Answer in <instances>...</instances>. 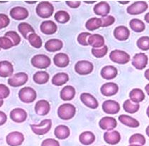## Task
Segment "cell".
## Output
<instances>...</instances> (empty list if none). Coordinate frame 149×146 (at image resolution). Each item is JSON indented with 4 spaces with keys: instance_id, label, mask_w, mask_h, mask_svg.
Returning a JSON list of instances; mask_svg holds the SVG:
<instances>
[{
    "instance_id": "cell-1",
    "label": "cell",
    "mask_w": 149,
    "mask_h": 146,
    "mask_svg": "<svg viewBox=\"0 0 149 146\" xmlns=\"http://www.w3.org/2000/svg\"><path fill=\"white\" fill-rule=\"evenodd\" d=\"M76 113V108L71 103H64L59 106L58 109V116L61 119L68 121L72 119Z\"/></svg>"
},
{
    "instance_id": "cell-2",
    "label": "cell",
    "mask_w": 149,
    "mask_h": 146,
    "mask_svg": "<svg viewBox=\"0 0 149 146\" xmlns=\"http://www.w3.org/2000/svg\"><path fill=\"white\" fill-rule=\"evenodd\" d=\"M36 14L43 19L51 17L54 12V7L49 1H41L36 6Z\"/></svg>"
},
{
    "instance_id": "cell-3",
    "label": "cell",
    "mask_w": 149,
    "mask_h": 146,
    "mask_svg": "<svg viewBox=\"0 0 149 146\" xmlns=\"http://www.w3.org/2000/svg\"><path fill=\"white\" fill-rule=\"evenodd\" d=\"M52 126V121L51 119H45L42 121L39 124H31L30 127L32 131L36 135H43L50 131Z\"/></svg>"
},
{
    "instance_id": "cell-4",
    "label": "cell",
    "mask_w": 149,
    "mask_h": 146,
    "mask_svg": "<svg viewBox=\"0 0 149 146\" xmlns=\"http://www.w3.org/2000/svg\"><path fill=\"white\" fill-rule=\"evenodd\" d=\"M19 97L25 103H33L37 97L36 91L31 87H24L19 92Z\"/></svg>"
},
{
    "instance_id": "cell-5",
    "label": "cell",
    "mask_w": 149,
    "mask_h": 146,
    "mask_svg": "<svg viewBox=\"0 0 149 146\" xmlns=\"http://www.w3.org/2000/svg\"><path fill=\"white\" fill-rule=\"evenodd\" d=\"M109 58L113 62L119 64H126L130 61V56L126 51L116 49L111 51Z\"/></svg>"
},
{
    "instance_id": "cell-6",
    "label": "cell",
    "mask_w": 149,
    "mask_h": 146,
    "mask_svg": "<svg viewBox=\"0 0 149 146\" xmlns=\"http://www.w3.org/2000/svg\"><path fill=\"white\" fill-rule=\"evenodd\" d=\"M51 64V58L44 54L35 55L31 58V64L35 68L40 69H47Z\"/></svg>"
},
{
    "instance_id": "cell-7",
    "label": "cell",
    "mask_w": 149,
    "mask_h": 146,
    "mask_svg": "<svg viewBox=\"0 0 149 146\" xmlns=\"http://www.w3.org/2000/svg\"><path fill=\"white\" fill-rule=\"evenodd\" d=\"M148 6L146 1H137L128 6L126 12L130 15H139L147 10Z\"/></svg>"
},
{
    "instance_id": "cell-8",
    "label": "cell",
    "mask_w": 149,
    "mask_h": 146,
    "mask_svg": "<svg viewBox=\"0 0 149 146\" xmlns=\"http://www.w3.org/2000/svg\"><path fill=\"white\" fill-rule=\"evenodd\" d=\"M29 80V76L26 73L19 72L14 74L8 79V84L12 87H19L24 85Z\"/></svg>"
},
{
    "instance_id": "cell-9",
    "label": "cell",
    "mask_w": 149,
    "mask_h": 146,
    "mask_svg": "<svg viewBox=\"0 0 149 146\" xmlns=\"http://www.w3.org/2000/svg\"><path fill=\"white\" fill-rule=\"evenodd\" d=\"M93 69V64L88 61H79L74 66V70L76 73L82 76L91 74Z\"/></svg>"
},
{
    "instance_id": "cell-10",
    "label": "cell",
    "mask_w": 149,
    "mask_h": 146,
    "mask_svg": "<svg viewBox=\"0 0 149 146\" xmlns=\"http://www.w3.org/2000/svg\"><path fill=\"white\" fill-rule=\"evenodd\" d=\"M148 61V58L147 55L143 53H139L134 56L132 64L133 66H134L138 70H143L146 67Z\"/></svg>"
},
{
    "instance_id": "cell-11",
    "label": "cell",
    "mask_w": 149,
    "mask_h": 146,
    "mask_svg": "<svg viewBox=\"0 0 149 146\" xmlns=\"http://www.w3.org/2000/svg\"><path fill=\"white\" fill-rule=\"evenodd\" d=\"M6 143L9 146H19L24 140V135L18 131H14L7 135L6 138Z\"/></svg>"
},
{
    "instance_id": "cell-12",
    "label": "cell",
    "mask_w": 149,
    "mask_h": 146,
    "mask_svg": "<svg viewBox=\"0 0 149 146\" xmlns=\"http://www.w3.org/2000/svg\"><path fill=\"white\" fill-rule=\"evenodd\" d=\"M102 110L107 114L114 115L120 111V105L113 100H107L102 103Z\"/></svg>"
},
{
    "instance_id": "cell-13",
    "label": "cell",
    "mask_w": 149,
    "mask_h": 146,
    "mask_svg": "<svg viewBox=\"0 0 149 146\" xmlns=\"http://www.w3.org/2000/svg\"><path fill=\"white\" fill-rule=\"evenodd\" d=\"M99 126L102 130H106L107 131H112L117 126V122L113 117L106 116L100 120L99 122Z\"/></svg>"
},
{
    "instance_id": "cell-14",
    "label": "cell",
    "mask_w": 149,
    "mask_h": 146,
    "mask_svg": "<svg viewBox=\"0 0 149 146\" xmlns=\"http://www.w3.org/2000/svg\"><path fill=\"white\" fill-rule=\"evenodd\" d=\"M10 16L15 20L22 21L29 17V12L26 9L22 6H16L11 9Z\"/></svg>"
},
{
    "instance_id": "cell-15",
    "label": "cell",
    "mask_w": 149,
    "mask_h": 146,
    "mask_svg": "<svg viewBox=\"0 0 149 146\" xmlns=\"http://www.w3.org/2000/svg\"><path fill=\"white\" fill-rule=\"evenodd\" d=\"M104 140L107 144L114 145L119 143L121 140V135L116 131H107L104 134Z\"/></svg>"
},
{
    "instance_id": "cell-16",
    "label": "cell",
    "mask_w": 149,
    "mask_h": 146,
    "mask_svg": "<svg viewBox=\"0 0 149 146\" xmlns=\"http://www.w3.org/2000/svg\"><path fill=\"white\" fill-rule=\"evenodd\" d=\"M80 100L84 105L92 109H96L98 108L99 103L97 100L88 93H83L80 95Z\"/></svg>"
},
{
    "instance_id": "cell-17",
    "label": "cell",
    "mask_w": 149,
    "mask_h": 146,
    "mask_svg": "<svg viewBox=\"0 0 149 146\" xmlns=\"http://www.w3.org/2000/svg\"><path fill=\"white\" fill-rule=\"evenodd\" d=\"M101 93L104 96H113L117 93L119 91V86L115 83H106L103 84L100 88Z\"/></svg>"
},
{
    "instance_id": "cell-18",
    "label": "cell",
    "mask_w": 149,
    "mask_h": 146,
    "mask_svg": "<svg viewBox=\"0 0 149 146\" xmlns=\"http://www.w3.org/2000/svg\"><path fill=\"white\" fill-rule=\"evenodd\" d=\"M10 118L15 123H24L27 118V113L22 108H14L10 112Z\"/></svg>"
},
{
    "instance_id": "cell-19",
    "label": "cell",
    "mask_w": 149,
    "mask_h": 146,
    "mask_svg": "<svg viewBox=\"0 0 149 146\" xmlns=\"http://www.w3.org/2000/svg\"><path fill=\"white\" fill-rule=\"evenodd\" d=\"M51 110L50 103L46 100H40L36 103L35 111L38 116H46Z\"/></svg>"
},
{
    "instance_id": "cell-20",
    "label": "cell",
    "mask_w": 149,
    "mask_h": 146,
    "mask_svg": "<svg viewBox=\"0 0 149 146\" xmlns=\"http://www.w3.org/2000/svg\"><path fill=\"white\" fill-rule=\"evenodd\" d=\"M110 9H111V8H110L109 4L106 1H100L94 6L95 14L96 15L101 16L102 17L108 16V14L110 12Z\"/></svg>"
},
{
    "instance_id": "cell-21",
    "label": "cell",
    "mask_w": 149,
    "mask_h": 146,
    "mask_svg": "<svg viewBox=\"0 0 149 146\" xmlns=\"http://www.w3.org/2000/svg\"><path fill=\"white\" fill-rule=\"evenodd\" d=\"M63 46V43L61 40L58 39H51L45 44V48L49 52H56L60 51Z\"/></svg>"
},
{
    "instance_id": "cell-22",
    "label": "cell",
    "mask_w": 149,
    "mask_h": 146,
    "mask_svg": "<svg viewBox=\"0 0 149 146\" xmlns=\"http://www.w3.org/2000/svg\"><path fill=\"white\" fill-rule=\"evenodd\" d=\"M88 44L93 47L94 48H102L104 46V39L102 35L98 34H91L87 39Z\"/></svg>"
},
{
    "instance_id": "cell-23",
    "label": "cell",
    "mask_w": 149,
    "mask_h": 146,
    "mask_svg": "<svg viewBox=\"0 0 149 146\" xmlns=\"http://www.w3.org/2000/svg\"><path fill=\"white\" fill-rule=\"evenodd\" d=\"M14 72L12 63L8 61H0V76L2 78L10 77Z\"/></svg>"
},
{
    "instance_id": "cell-24",
    "label": "cell",
    "mask_w": 149,
    "mask_h": 146,
    "mask_svg": "<svg viewBox=\"0 0 149 146\" xmlns=\"http://www.w3.org/2000/svg\"><path fill=\"white\" fill-rule=\"evenodd\" d=\"M58 27L53 21H44L40 24V31L46 35H52L57 32Z\"/></svg>"
},
{
    "instance_id": "cell-25",
    "label": "cell",
    "mask_w": 149,
    "mask_h": 146,
    "mask_svg": "<svg viewBox=\"0 0 149 146\" xmlns=\"http://www.w3.org/2000/svg\"><path fill=\"white\" fill-rule=\"evenodd\" d=\"M129 35H130V32L129 29L124 26H119L114 29V36L119 41H126L129 39Z\"/></svg>"
},
{
    "instance_id": "cell-26",
    "label": "cell",
    "mask_w": 149,
    "mask_h": 146,
    "mask_svg": "<svg viewBox=\"0 0 149 146\" xmlns=\"http://www.w3.org/2000/svg\"><path fill=\"white\" fill-rule=\"evenodd\" d=\"M75 89L72 86H65L60 93V96L63 100L65 101H69L72 100L75 95Z\"/></svg>"
},
{
    "instance_id": "cell-27",
    "label": "cell",
    "mask_w": 149,
    "mask_h": 146,
    "mask_svg": "<svg viewBox=\"0 0 149 146\" xmlns=\"http://www.w3.org/2000/svg\"><path fill=\"white\" fill-rule=\"evenodd\" d=\"M117 74V69L113 66H106L101 70V76L106 80L114 79L116 77Z\"/></svg>"
},
{
    "instance_id": "cell-28",
    "label": "cell",
    "mask_w": 149,
    "mask_h": 146,
    "mask_svg": "<svg viewBox=\"0 0 149 146\" xmlns=\"http://www.w3.org/2000/svg\"><path fill=\"white\" fill-rule=\"evenodd\" d=\"M53 62L56 66L59 68H65L68 66L70 59L68 56L64 53H59L53 57Z\"/></svg>"
},
{
    "instance_id": "cell-29",
    "label": "cell",
    "mask_w": 149,
    "mask_h": 146,
    "mask_svg": "<svg viewBox=\"0 0 149 146\" xmlns=\"http://www.w3.org/2000/svg\"><path fill=\"white\" fill-rule=\"evenodd\" d=\"M54 135L59 140H65L68 138L70 135V131L67 126L60 125L55 128Z\"/></svg>"
},
{
    "instance_id": "cell-30",
    "label": "cell",
    "mask_w": 149,
    "mask_h": 146,
    "mask_svg": "<svg viewBox=\"0 0 149 146\" xmlns=\"http://www.w3.org/2000/svg\"><path fill=\"white\" fill-rule=\"evenodd\" d=\"M119 121L122 124H124V126L129 128H138L140 126V123H139V122L136 119H135V118H132V117L129 116H127V115H120L119 116Z\"/></svg>"
},
{
    "instance_id": "cell-31",
    "label": "cell",
    "mask_w": 149,
    "mask_h": 146,
    "mask_svg": "<svg viewBox=\"0 0 149 146\" xmlns=\"http://www.w3.org/2000/svg\"><path fill=\"white\" fill-rule=\"evenodd\" d=\"M129 98L132 102L135 103H139L145 99L144 92L140 88L133 89L129 93Z\"/></svg>"
},
{
    "instance_id": "cell-32",
    "label": "cell",
    "mask_w": 149,
    "mask_h": 146,
    "mask_svg": "<svg viewBox=\"0 0 149 146\" xmlns=\"http://www.w3.org/2000/svg\"><path fill=\"white\" fill-rule=\"evenodd\" d=\"M69 81V76L66 73H58L52 78V84L57 86H61Z\"/></svg>"
},
{
    "instance_id": "cell-33",
    "label": "cell",
    "mask_w": 149,
    "mask_h": 146,
    "mask_svg": "<svg viewBox=\"0 0 149 146\" xmlns=\"http://www.w3.org/2000/svg\"><path fill=\"white\" fill-rule=\"evenodd\" d=\"M79 140L82 145H90L95 142V135L90 131H85L80 135Z\"/></svg>"
},
{
    "instance_id": "cell-34",
    "label": "cell",
    "mask_w": 149,
    "mask_h": 146,
    "mask_svg": "<svg viewBox=\"0 0 149 146\" xmlns=\"http://www.w3.org/2000/svg\"><path fill=\"white\" fill-rule=\"evenodd\" d=\"M50 76L46 71H38L33 75V81L37 84H46L49 81Z\"/></svg>"
},
{
    "instance_id": "cell-35",
    "label": "cell",
    "mask_w": 149,
    "mask_h": 146,
    "mask_svg": "<svg viewBox=\"0 0 149 146\" xmlns=\"http://www.w3.org/2000/svg\"><path fill=\"white\" fill-rule=\"evenodd\" d=\"M18 29H19V32L22 34V35L23 36L24 38L26 39H28L29 34L32 33H35V31L33 27L30 24L26 23V22H22V23L19 24Z\"/></svg>"
},
{
    "instance_id": "cell-36",
    "label": "cell",
    "mask_w": 149,
    "mask_h": 146,
    "mask_svg": "<svg viewBox=\"0 0 149 146\" xmlns=\"http://www.w3.org/2000/svg\"><path fill=\"white\" fill-rule=\"evenodd\" d=\"M123 108L126 112L129 113H135L140 108L139 103H135L132 102L130 99H127L123 103Z\"/></svg>"
},
{
    "instance_id": "cell-37",
    "label": "cell",
    "mask_w": 149,
    "mask_h": 146,
    "mask_svg": "<svg viewBox=\"0 0 149 146\" xmlns=\"http://www.w3.org/2000/svg\"><path fill=\"white\" fill-rule=\"evenodd\" d=\"M102 27L101 18L93 17L89 19L85 24V27L87 30L92 32Z\"/></svg>"
},
{
    "instance_id": "cell-38",
    "label": "cell",
    "mask_w": 149,
    "mask_h": 146,
    "mask_svg": "<svg viewBox=\"0 0 149 146\" xmlns=\"http://www.w3.org/2000/svg\"><path fill=\"white\" fill-rule=\"evenodd\" d=\"M129 26L134 32H137V33L143 32L146 28L145 24L141 20L138 19H132L129 22Z\"/></svg>"
},
{
    "instance_id": "cell-39",
    "label": "cell",
    "mask_w": 149,
    "mask_h": 146,
    "mask_svg": "<svg viewBox=\"0 0 149 146\" xmlns=\"http://www.w3.org/2000/svg\"><path fill=\"white\" fill-rule=\"evenodd\" d=\"M28 41L32 46L36 48H40L42 46V39L38 34L32 33L28 36Z\"/></svg>"
},
{
    "instance_id": "cell-40",
    "label": "cell",
    "mask_w": 149,
    "mask_h": 146,
    "mask_svg": "<svg viewBox=\"0 0 149 146\" xmlns=\"http://www.w3.org/2000/svg\"><path fill=\"white\" fill-rule=\"evenodd\" d=\"M54 18L55 19H56V21H57L58 23L65 24L70 20V17L69 14L67 12L61 10L58 11V12H57L55 14Z\"/></svg>"
},
{
    "instance_id": "cell-41",
    "label": "cell",
    "mask_w": 149,
    "mask_h": 146,
    "mask_svg": "<svg viewBox=\"0 0 149 146\" xmlns=\"http://www.w3.org/2000/svg\"><path fill=\"white\" fill-rule=\"evenodd\" d=\"M129 144H136V145H144L146 143V138L142 134L136 133L129 138Z\"/></svg>"
},
{
    "instance_id": "cell-42",
    "label": "cell",
    "mask_w": 149,
    "mask_h": 146,
    "mask_svg": "<svg viewBox=\"0 0 149 146\" xmlns=\"http://www.w3.org/2000/svg\"><path fill=\"white\" fill-rule=\"evenodd\" d=\"M137 46L139 49L143 51L149 50V37L142 36L139 38L137 41Z\"/></svg>"
},
{
    "instance_id": "cell-43",
    "label": "cell",
    "mask_w": 149,
    "mask_h": 146,
    "mask_svg": "<svg viewBox=\"0 0 149 146\" xmlns=\"http://www.w3.org/2000/svg\"><path fill=\"white\" fill-rule=\"evenodd\" d=\"M5 36L7 38L10 39L11 41H12L14 46H17L21 42V37L16 32L14 31H9L5 34Z\"/></svg>"
},
{
    "instance_id": "cell-44",
    "label": "cell",
    "mask_w": 149,
    "mask_h": 146,
    "mask_svg": "<svg viewBox=\"0 0 149 146\" xmlns=\"http://www.w3.org/2000/svg\"><path fill=\"white\" fill-rule=\"evenodd\" d=\"M108 52V47L104 45L102 48H92V53L93 54L94 56L96 58H102Z\"/></svg>"
},
{
    "instance_id": "cell-45",
    "label": "cell",
    "mask_w": 149,
    "mask_h": 146,
    "mask_svg": "<svg viewBox=\"0 0 149 146\" xmlns=\"http://www.w3.org/2000/svg\"><path fill=\"white\" fill-rule=\"evenodd\" d=\"M14 46L12 41L10 39L7 38L6 36L0 37V48L2 49H9Z\"/></svg>"
},
{
    "instance_id": "cell-46",
    "label": "cell",
    "mask_w": 149,
    "mask_h": 146,
    "mask_svg": "<svg viewBox=\"0 0 149 146\" xmlns=\"http://www.w3.org/2000/svg\"><path fill=\"white\" fill-rule=\"evenodd\" d=\"M90 35H91V34L89 33V32H82L77 36V41L82 46H88L89 44L88 42H87V39Z\"/></svg>"
},
{
    "instance_id": "cell-47",
    "label": "cell",
    "mask_w": 149,
    "mask_h": 146,
    "mask_svg": "<svg viewBox=\"0 0 149 146\" xmlns=\"http://www.w3.org/2000/svg\"><path fill=\"white\" fill-rule=\"evenodd\" d=\"M102 21V27H107L109 26L112 25L115 22V18L112 16H106L104 17L101 18Z\"/></svg>"
},
{
    "instance_id": "cell-48",
    "label": "cell",
    "mask_w": 149,
    "mask_h": 146,
    "mask_svg": "<svg viewBox=\"0 0 149 146\" xmlns=\"http://www.w3.org/2000/svg\"><path fill=\"white\" fill-rule=\"evenodd\" d=\"M10 94L9 88L6 85L0 84V100H3L7 98Z\"/></svg>"
},
{
    "instance_id": "cell-49",
    "label": "cell",
    "mask_w": 149,
    "mask_h": 146,
    "mask_svg": "<svg viewBox=\"0 0 149 146\" xmlns=\"http://www.w3.org/2000/svg\"><path fill=\"white\" fill-rule=\"evenodd\" d=\"M10 20L7 15L4 14H0V29L5 28L9 24Z\"/></svg>"
},
{
    "instance_id": "cell-50",
    "label": "cell",
    "mask_w": 149,
    "mask_h": 146,
    "mask_svg": "<svg viewBox=\"0 0 149 146\" xmlns=\"http://www.w3.org/2000/svg\"><path fill=\"white\" fill-rule=\"evenodd\" d=\"M41 146H60V143L58 140L53 138H48L42 142Z\"/></svg>"
},
{
    "instance_id": "cell-51",
    "label": "cell",
    "mask_w": 149,
    "mask_h": 146,
    "mask_svg": "<svg viewBox=\"0 0 149 146\" xmlns=\"http://www.w3.org/2000/svg\"><path fill=\"white\" fill-rule=\"evenodd\" d=\"M67 5L70 6V8L72 9H76V8H78L80 5V1H65Z\"/></svg>"
},
{
    "instance_id": "cell-52",
    "label": "cell",
    "mask_w": 149,
    "mask_h": 146,
    "mask_svg": "<svg viewBox=\"0 0 149 146\" xmlns=\"http://www.w3.org/2000/svg\"><path fill=\"white\" fill-rule=\"evenodd\" d=\"M6 121H7V116H6V113L2 111H0V126L4 125L6 122Z\"/></svg>"
},
{
    "instance_id": "cell-53",
    "label": "cell",
    "mask_w": 149,
    "mask_h": 146,
    "mask_svg": "<svg viewBox=\"0 0 149 146\" xmlns=\"http://www.w3.org/2000/svg\"><path fill=\"white\" fill-rule=\"evenodd\" d=\"M144 76H145V78L147 80L149 81V69H147V70L145 71V73H144Z\"/></svg>"
},
{
    "instance_id": "cell-54",
    "label": "cell",
    "mask_w": 149,
    "mask_h": 146,
    "mask_svg": "<svg viewBox=\"0 0 149 146\" xmlns=\"http://www.w3.org/2000/svg\"><path fill=\"white\" fill-rule=\"evenodd\" d=\"M144 19H145V21L147 22V23L149 24V12L146 14L145 17H144Z\"/></svg>"
},
{
    "instance_id": "cell-55",
    "label": "cell",
    "mask_w": 149,
    "mask_h": 146,
    "mask_svg": "<svg viewBox=\"0 0 149 146\" xmlns=\"http://www.w3.org/2000/svg\"><path fill=\"white\" fill-rule=\"evenodd\" d=\"M145 91L147 93V94L149 95V84H147V85L145 86Z\"/></svg>"
},
{
    "instance_id": "cell-56",
    "label": "cell",
    "mask_w": 149,
    "mask_h": 146,
    "mask_svg": "<svg viewBox=\"0 0 149 146\" xmlns=\"http://www.w3.org/2000/svg\"><path fill=\"white\" fill-rule=\"evenodd\" d=\"M146 133L147 135L149 137V126L146 128Z\"/></svg>"
},
{
    "instance_id": "cell-57",
    "label": "cell",
    "mask_w": 149,
    "mask_h": 146,
    "mask_svg": "<svg viewBox=\"0 0 149 146\" xmlns=\"http://www.w3.org/2000/svg\"><path fill=\"white\" fill-rule=\"evenodd\" d=\"M119 3H122L123 4H127V3H129V1H119Z\"/></svg>"
},
{
    "instance_id": "cell-58",
    "label": "cell",
    "mask_w": 149,
    "mask_h": 146,
    "mask_svg": "<svg viewBox=\"0 0 149 146\" xmlns=\"http://www.w3.org/2000/svg\"><path fill=\"white\" fill-rule=\"evenodd\" d=\"M146 114L147 116H148V117L149 118V106L147 108V110H146Z\"/></svg>"
},
{
    "instance_id": "cell-59",
    "label": "cell",
    "mask_w": 149,
    "mask_h": 146,
    "mask_svg": "<svg viewBox=\"0 0 149 146\" xmlns=\"http://www.w3.org/2000/svg\"><path fill=\"white\" fill-rule=\"evenodd\" d=\"M26 3H30V4H33V3H36L37 1H26Z\"/></svg>"
},
{
    "instance_id": "cell-60",
    "label": "cell",
    "mask_w": 149,
    "mask_h": 146,
    "mask_svg": "<svg viewBox=\"0 0 149 146\" xmlns=\"http://www.w3.org/2000/svg\"><path fill=\"white\" fill-rule=\"evenodd\" d=\"M3 104H4V100H0V107L2 106Z\"/></svg>"
},
{
    "instance_id": "cell-61",
    "label": "cell",
    "mask_w": 149,
    "mask_h": 146,
    "mask_svg": "<svg viewBox=\"0 0 149 146\" xmlns=\"http://www.w3.org/2000/svg\"><path fill=\"white\" fill-rule=\"evenodd\" d=\"M84 2L85 3H95L96 1H84Z\"/></svg>"
},
{
    "instance_id": "cell-62",
    "label": "cell",
    "mask_w": 149,
    "mask_h": 146,
    "mask_svg": "<svg viewBox=\"0 0 149 146\" xmlns=\"http://www.w3.org/2000/svg\"><path fill=\"white\" fill-rule=\"evenodd\" d=\"M129 146H142V145H136V144H130Z\"/></svg>"
},
{
    "instance_id": "cell-63",
    "label": "cell",
    "mask_w": 149,
    "mask_h": 146,
    "mask_svg": "<svg viewBox=\"0 0 149 146\" xmlns=\"http://www.w3.org/2000/svg\"><path fill=\"white\" fill-rule=\"evenodd\" d=\"M0 50H1V48H0Z\"/></svg>"
}]
</instances>
